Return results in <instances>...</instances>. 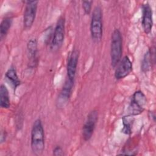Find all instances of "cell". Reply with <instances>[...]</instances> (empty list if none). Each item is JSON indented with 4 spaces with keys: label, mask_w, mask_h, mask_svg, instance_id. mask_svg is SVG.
I'll list each match as a JSON object with an SVG mask.
<instances>
[{
    "label": "cell",
    "mask_w": 156,
    "mask_h": 156,
    "mask_svg": "<svg viewBox=\"0 0 156 156\" xmlns=\"http://www.w3.org/2000/svg\"><path fill=\"white\" fill-rule=\"evenodd\" d=\"M13 22V18L11 16L5 17L1 21L0 24V38L2 40L7 35L9 29H10Z\"/></svg>",
    "instance_id": "cell-17"
},
{
    "label": "cell",
    "mask_w": 156,
    "mask_h": 156,
    "mask_svg": "<svg viewBox=\"0 0 156 156\" xmlns=\"http://www.w3.org/2000/svg\"><path fill=\"white\" fill-rule=\"evenodd\" d=\"M38 1H27L23 16V26L26 30L30 29L32 26L37 14Z\"/></svg>",
    "instance_id": "cell-6"
},
{
    "label": "cell",
    "mask_w": 156,
    "mask_h": 156,
    "mask_svg": "<svg viewBox=\"0 0 156 156\" xmlns=\"http://www.w3.org/2000/svg\"><path fill=\"white\" fill-rule=\"evenodd\" d=\"M93 1H82V8L83 11L86 15H90L91 11V5Z\"/></svg>",
    "instance_id": "cell-18"
},
{
    "label": "cell",
    "mask_w": 156,
    "mask_h": 156,
    "mask_svg": "<svg viewBox=\"0 0 156 156\" xmlns=\"http://www.w3.org/2000/svg\"><path fill=\"white\" fill-rule=\"evenodd\" d=\"M115 71V77L117 80L122 79L127 76L132 71V62L129 57L124 56L120 60Z\"/></svg>",
    "instance_id": "cell-8"
},
{
    "label": "cell",
    "mask_w": 156,
    "mask_h": 156,
    "mask_svg": "<svg viewBox=\"0 0 156 156\" xmlns=\"http://www.w3.org/2000/svg\"><path fill=\"white\" fill-rule=\"evenodd\" d=\"M65 34V21L63 17H60L57 20L52 38L51 42V49L53 51L58 50L63 44Z\"/></svg>",
    "instance_id": "cell-5"
},
{
    "label": "cell",
    "mask_w": 156,
    "mask_h": 156,
    "mask_svg": "<svg viewBox=\"0 0 156 156\" xmlns=\"http://www.w3.org/2000/svg\"><path fill=\"white\" fill-rule=\"evenodd\" d=\"M30 146L33 153L36 155H41L44 149V133L40 119H36L31 130Z\"/></svg>",
    "instance_id": "cell-1"
},
{
    "label": "cell",
    "mask_w": 156,
    "mask_h": 156,
    "mask_svg": "<svg viewBox=\"0 0 156 156\" xmlns=\"http://www.w3.org/2000/svg\"><path fill=\"white\" fill-rule=\"evenodd\" d=\"M27 51L30 66H34L36 64L37 54V41L35 38H32L28 41L27 43Z\"/></svg>",
    "instance_id": "cell-12"
},
{
    "label": "cell",
    "mask_w": 156,
    "mask_h": 156,
    "mask_svg": "<svg viewBox=\"0 0 156 156\" xmlns=\"http://www.w3.org/2000/svg\"><path fill=\"white\" fill-rule=\"evenodd\" d=\"M154 54L155 52L154 50L151 48L149 49L144 55L141 65V69L143 72L146 73L149 71L152 68V64L154 63V60L155 59Z\"/></svg>",
    "instance_id": "cell-13"
},
{
    "label": "cell",
    "mask_w": 156,
    "mask_h": 156,
    "mask_svg": "<svg viewBox=\"0 0 156 156\" xmlns=\"http://www.w3.org/2000/svg\"><path fill=\"white\" fill-rule=\"evenodd\" d=\"M122 53V38L121 32L116 29L111 36L110 58L111 65L115 68L121 59Z\"/></svg>",
    "instance_id": "cell-2"
},
{
    "label": "cell",
    "mask_w": 156,
    "mask_h": 156,
    "mask_svg": "<svg viewBox=\"0 0 156 156\" xmlns=\"http://www.w3.org/2000/svg\"><path fill=\"white\" fill-rule=\"evenodd\" d=\"M0 106L1 108L6 109L10 106L9 91L4 84H1L0 87Z\"/></svg>",
    "instance_id": "cell-15"
},
{
    "label": "cell",
    "mask_w": 156,
    "mask_h": 156,
    "mask_svg": "<svg viewBox=\"0 0 156 156\" xmlns=\"http://www.w3.org/2000/svg\"><path fill=\"white\" fill-rule=\"evenodd\" d=\"M98 119V113L97 110H94L87 115V119L82 128V137L84 141H88L91 138Z\"/></svg>",
    "instance_id": "cell-7"
},
{
    "label": "cell",
    "mask_w": 156,
    "mask_h": 156,
    "mask_svg": "<svg viewBox=\"0 0 156 156\" xmlns=\"http://www.w3.org/2000/svg\"><path fill=\"white\" fill-rule=\"evenodd\" d=\"M79 57V51L77 49H73L68 57L66 66L67 78L73 82H74L76 77Z\"/></svg>",
    "instance_id": "cell-9"
},
{
    "label": "cell",
    "mask_w": 156,
    "mask_h": 156,
    "mask_svg": "<svg viewBox=\"0 0 156 156\" xmlns=\"http://www.w3.org/2000/svg\"><path fill=\"white\" fill-rule=\"evenodd\" d=\"M147 104L146 95L141 91H135L132 96L128 106L129 115L132 116L138 115L143 113Z\"/></svg>",
    "instance_id": "cell-4"
},
{
    "label": "cell",
    "mask_w": 156,
    "mask_h": 156,
    "mask_svg": "<svg viewBox=\"0 0 156 156\" xmlns=\"http://www.w3.org/2000/svg\"><path fill=\"white\" fill-rule=\"evenodd\" d=\"M149 117L151 118V120L153 122H155V113L154 112L150 111L149 112Z\"/></svg>",
    "instance_id": "cell-21"
},
{
    "label": "cell",
    "mask_w": 156,
    "mask_h": 156,
    "mask_svg": "<svg viewBox=\"0 0 156 156\" xmlns=\"http://www.w3.org/2000/svg\"><path fill=\"white\" fill-rule=\"evenodd\" d=\"M74 82L66 78V80L61 90L57 99V105L58 108L64 107L70 98Z\"/></svg>",
    "instance_id": "cell-11"
},
{
    "label": "cell",
    "mask_w": 156,
    "mask_h": 156,
    "mask_svg": "<svg viewBox=\"0 0 156 156\" xmlns=\"http://www.w3.org/2000/svg\"><path fill=\"white\" fill-rule=\"evenodd\" d=\"M6 137H7V134H6L5 131L2 132L1 135V143H2L3 142H4L5 141Z\"/></svg>",
    "instance_id": "cell-20"
},
{
    "label": "cell",
    "mask_w": 156,
    "mask_h": 156,
    "mask_svg": "<svg viewBox=\"0 0 156 156\" xmlns=\"http://www.w3.org/2000/svg\"><path fill=\"white\" fill-rule=\"evenodd\" d=\"M134 120L135 118L133 116L128 115L123 116L122 118V129H121V132L126 135H130L132 133V129Z\"/></svg>",
    "instance_id": "cell-16"
},
{
    "label": "cell",
    "mask_w": 156,
    "mask_h": 156,
    "mask_svg": "<svg viewBox=\"0 0 156 156\" xmlns=\"http://www.w3.org/2000/svg\"><path fill=\"white\" fill-rule=\"evenodd\" d=\"M153 13L152 10L148 2L143 4L142 6V26L144 32L148 34L152 29L153 26Z\"/></svg>",
    "instance_id": "cell-10"
},
{
    "label": "cell",
    "mask_w": 156,
    "mask_h": 156,
    "mask_svg": "<svg viewBox=\"0 0 156 156\" xmlns=\"http://www.w3.org/2000/svg\"><path fill=\"white\" fill-rule=\"evenodd\" d=\"M102 12L100 6H96L92 12L90 23V34L92 40L94 42L101 41L103 32Z\"/></svg>",
    "instance_id": "cell-3"
},
{
    "label": "cell",
    "mask_w": 156,
    "mask_h": 156,
    "mask_svg": "<svg viewBox=\"0 0 156 156\" xmlns=\"http://www.w3.org/2000/svg\"><path fill=\"white\" fill-rule=\"evenodd\" d=\"M52 154L55 156H60V155H64L63 151L62 148L59 146H57L54 147V149H53V151H52Z\"/></svg>",
    "instance_id": "cell-19"
},
{
    "label": "cell",
    "mask_w": 156,
    "mask_h": 156,
    "mask_svg": "<svg viewBox=\"0 0 156 156\" xmlns=\"http://www.w3.org/2000/svg\"><path fill=\"white\" fill-rule=\"evenodd\" d=\"M5 77L7 81L10 83L14 91L17 88V87L21 84V81L18 76L16 70L13 66H11L5 73Z\"/></svg>",
    "instance_id": "cell-14"
}]
</instances>
